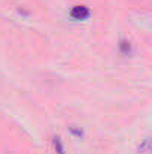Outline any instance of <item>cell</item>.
Returning a JSON list of instances; mask_svg holds the SVG:
<instances>
[{
    "instance_id": "obj_1",
    "label": "cell",
    "mask_w": 152,
    "mask_h": 154,
    "mask_svg": "<svg viewBox=\"0 0 152 154\" xmlns=\"http://www.w3.org/2000/svg\"><path fill=\"white\" fill-rule=\"evenodd\" d=\"M70 17H72L73 20L82 21V20H87V18L91 17V11H90L87 6H84V5H78V6H75V8L70 11Z\"/></svg>"
},
{
    "instance_id": "obj_2",
    "label": "cell",
    "mask_w": 152,
    "mask_h": 154,
    "mask_svg": "<svg viewBox=\"0 0 152 154\" xmlns=\"http://www.w3.org/2000/svg\"><path fill=\"white\" fill-rule=\"evenodd\" d=\"M52 145H54V150L57 154H66V148H64V144L61 141L60 136H54L52 138Z\"/></svg>"
},
{
    "instance_id": "obj_3",
    "label": "cell",
    "mask_w": 152,
    "mask_h": 154,
    "mask_svg": "<svg viewBox=\"0 0 152 154\" xmlns=\"http://www.w3.org/2000/svg\"><path fill=\"white\" fill-rule=\"evenodd\" d=\"M119 51L122 52L124 55H128V54L131 52V45H130V42H128V41H121V44H119Z\"/></svg>"
},
{
    "instance_id": "obj_4",
    "label": "cell",
    "mask_w": 152,
    "mask_h": 154,
    "mask_svg": "<svg viewBox=\"0 0 152 154\" xmlns=\"http://www.w3.org/2000/svg\"><path fill=\"white\" fill-rule=\"evenodd\" d=\"M70 132H72L75 136H79V138L84 135V133H82V130H79V129H75V127H70Z\"/></svg>"
}]
</instances>
